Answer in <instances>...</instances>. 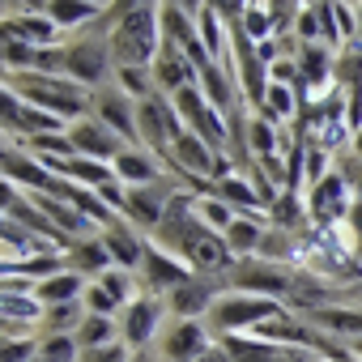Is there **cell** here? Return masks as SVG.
I'll return each instance as SVG.
<instances>
[{"label":"cell","mask_w":362,"mask_h":362,"mask_svg":"<svg viewBox=\"0 0 362 362\" xmlns=\"http://www.w3.org/2000/svg\"><path fill=\"white\" fill-rule=\"evenodd\" d=\"M149 239L162 252L179 256L192 273H205V277H218L235 260L230 247H226V239H222V230H214L209 222H201L192 192H175L170 197V205H166V214H162V222H158V230Z\"/></svg>","instance_id":"6da1fadb"},{"label":"cell","mask_w":362,"mask_h":362,"mask_svg":"<svg viewBox=\"0 0 362 362\" xmlns=\"http://www.w3.org/2000/svg\"><path fill=\"white\" fill-rule=\"evenodd\" d=\"M111 39V56L115 64H136L149 69L162 52V0H141L132 13H124L115 22Z\"/></svg>","instance_id":"7a4b0ae2"},{"label":"cell","mask_w":362,"mask_h":362,"mask_svg":"<svg viewBox=\"0 0 362 362\" xmlns=\"http://www.w3.org/2000/svg\"><path fill=\"white\" fill-rule=\"evenodd\" d=\"M286 307L281 298H264V294H247V290H226L218 294V303L209 307V332L218 337H235V332H256L269 320H277Z\"/></svg>","instance_id":"3957f363"},{"label":"cell","mask_w":362,"mask_h":362,"mask_svg":"<svg viewBox=\"0 0 362 362\" xmlns=\"http://www.w3.org/2000/svg\"><path fill=\"white\" fill-rule=\"evenodd\" d=\"M170 103H175V111H179V119H184L188 132H197L214 153H226V158H230V124H226V115L201 94V86H184L179 94H170Z\"/></svg>","instance_id":"277c9868"},{"label":"cell","mask_w":362,"mask_h":362,"mask_svg":"<svg viewBox=\"0 0 362 362\" xmlns=\"http://www.w3.org/2000/svg\"><path fill=\"white\" fill-rule=\"evenodd\" d=\"M136 132H141L145 153H153V158L166 162L170 149H175V141H179V132H184V119H179V111H175L170 98H162L153 90L149 98L136 103Z\"/></svg>","instance_id":"5b68a950"},{"label":"cell","mask_w":362,"mask_h":362,"mask_svg":"<svg viewBox=\"0 0 362 362\" xmlns=\"http://www.w3.org/2000/svg\"><path fill=\"white\" fill-rule=\"evenodd\" d=\"M107 69H115V56H111V39L103 35H81L77 43L64 47V77L94 90L107 81Z\"/></svg>","instance_id":"8992f818"},{"label":"cell","mask_w":362,"mask_h":362,"mask_svg":"<svg viewBox=\"0 0 362 362\" xmlns=\"http://www.w3.org/2000/svg\"><path fill=\"white\" fill-rule=\"evenodd\" d=\"M349 209H354V184L341 170H332V175L320 179V184H311V192H307V218H311V226L332 230V226L349 222Z\"/></svg>","instance_id":"52a82bcc"},{"label":"cell","mask_w":362,"mask_h":362,"mask_svg":"<svg viewBox=\"0 0 362 362\" xmlns=\"http://www.w3.org/2000/svg\"><path fill=\"white\" fill-rule=\"evenodd\" d=\"M162 315H166V303H162V294H136V298H128L124 303V311H119V341L128 345V349H149L153 345V332H158V324H162Z\"/></svg>","instance_id":"ba28073f"},{"label":"cell","mask_w":362,"mask_h":362,"mask_svg":"<svg viewBox=\"0 0 362 362\" xmlns=\"http://www.w3.org/2000/svg\"><path fill=\"white\" fill-rule=\"evenodd\" d=\"M64 136H69L73 153L94 158V162H115V158L128 149V141H124V136H115L98 115H81V119H73V124L64 128Z\"/></svg>","instance_id":"9c48e42d"},{"label":"cell","mask_w":362,"mask_h":362,"mask_svg":"<svg viewBox=\"0 0 362 362\" xmlns=\"http://www.w3.org/2000/svg\"><path fill=\"white\" fill-rule=\"evenodd\" d=\"M214 349V332L205 320H175L162 337V362H197Z\"/></svg>","instance_id":"30bf717a"},{"label":"cell","mask_w":362,"mask_h":362,"mask_svg":"<svg viewBox=\"0 0 362 362\" xmlns=\"http://www.w3.org/2000/svg\"><path fill=\"white\" fill-rule=\"evenodd\" d=\"M60 26L47 13H13L0 18V47H56Z\"/></svg>","instance_id":"8fae6325"},{"label":"cell","mask_w":362,"mask_h":362,"mask_svg":"<svg viewBox=\"0 0 362 362\" xmlns=\"http://www.w3.org/2000/svg\"><path fill=\"white\" fill-rule=\"evenodd\" d=\"M188 277H192V269L179 256L162 252L153 239L145 243V260H141V286H145V294H170V290L184 286Z\"/></svg>","instance_id":"7c38bea8"},{"label":"cell","mask_w":362,"mask_h":362,"mask_svg":"<svg viewBox=\"0 0 362 362\" xmlns=\"http://www.w3.org/2000/svg\"><path fill=\"white\" fill-rule=\"evenodd\" d=\"M218 294H222L218 277L192 273L179 290H170V294H166V311H175L179 320H201V315H209V307L218 303Z\"/></svg>","instance_id":"4fadbf2b"},{"label":"cell","mask_w":362,"mask_h":362,"mask_svg":"<svg viewBox=\"0 0 362 362\" xmlns=\"http://www.w3.org/2000/svg\"><path fill=\"white\" fill-rule=\"evenodd\" d=\"M170 197H175V192H170V188H162V179H158V184H145V188H128L119 218L153 235V230H158V222H162V214H166V205H170Z\"/></svg>","instance_id":"5bb4252c"},{"label":"cell","mask_w":362,"mask_h":362,"mask_svg":"<svg viewBox=\"0 0 362 362\" xmlns=\"http://www.w3.org/2000/svg\"><path fill=\"white\" fill-rule=\"evenodd\" d=\"M149 69H153L158 94H179L184 86H197V64L179 52L175 43H166V39H162V52H158V60H153Z\"/></svg>","instance_id":"9a60e30c"},{"label":"cell","mask_w":362,"mask_h":362,"mask_svg":"<svg viewBox=\"0 0 362 362\" xmlns=\"http://www.w3.org/2000/svg\"><path fill=\"white\" fill-rule=\"evenodd\" d=\"M94 103H98V107H94V115H98L115 136H124L128 145H132V141H141V132H136V103H132L124 90H103Z\"/></svg>","instance_id":"2e32d148"},{"label":"cell","mask_w":362,"mask_h":362,"mask_svg":"<svg viewBox=\"0 0 362 362\" xmlns=\"http://www.w3.org/2000/svg\"><path fill=\"white\" fill-rule=\"evenodd\" d=\"M64 269L69 273H94V277H103L107 269H111V252H107V243H103V235H90V239H73L69 247H64Z\"/></svg>","instance_id":"e0dca14e"},{"label":"cell","mask_w":362,"mask_h":362,"mask_svg":"<svg viewBox=\"0 0 362 362\" xmlns=\"http://www.w3.org/2000/svg\"><path fill=\"white\" fill-rule=\"evenodd\" d=\"M103 243H107L115 269H141V260H145V243H149V239H141L128 222H119V226H107V230H103Z\"/></svg>","instance_id":"ac0fdd59"},{"label":"cell","mask_w":362,"mask_h":362,"mask_svg":"<svg viewBox=\"0 0 362 362\" xmlns=\"http://www.w3.org/2000/svg\"><path fill=\"white\" fill-rule=\"evenodd\" d=\"M222 239H226V247H230L235 260H252V256H260V243H264V218L235 214V222L222 230Z\"/></svg>","instance_id":"d6986e66"},{"label":"cell","mask_w":362,"mask_h":362,"mask_svg":"<svg viewBox=\"0 0 362 362\" xmlns=\"http://www.w3.org/2000/svg\"><path fill=\"white\" fill-rule=\"evenodd\" d=\"M111 170H115V179H119L124 188H145V184H158V179H162L153 153H141V149H124L111 162Z\"/></svg>","instance_id":"ffe728a7"},{"label":"cell","mask_w":362,"mask_h":362,"mask_svg":"<svg viewBox=\"0 0 362 362\" xmlns=\"http://www.w3.org/2000/svg\"><path fill=\"white\" fill-rule=\"evenodd\" d=\"M86 277L81 273H69V269H60V273H52V277H43L39 286H35V298L43 303V307H60V303H81V294H86Z\"/></svg>","instance_id":"44dd1931"},{"label":"cell","mask_w":362,"mask_h":362,"mask_svg":"<svg viewBox=\"0 0 362 362\" xmlns=\"http://www.w3.org/2000/svg\"><path fill=\"white\" fill-rule=\"evenodd\" d=\"M43 13L60 30H77V26H94L103 18V5H98V0H47Z\"/></svg>","instance_id":"7402d4cb"},{"label":"cell","mask_w":362,"mask_h":362,"mask_svg":"<svg viewBox=\"0 0 362 362\" xmlns=\"http://www.w3.org/2000/svg\"><path fill=\"white\" fill-rule=\"evenodd\" d=\"M243 136H247V153H252V162H256V158H277L281 149H290V145L277 136V124H273L269 115H260V111L247 115V132H243Z\"/></svg>","instance_id":"603a6c76"},{"label":"cell","mask_w":362,"mask_h":362,"mask_svg":"<svg viewBox=\"0 0 362 362\" xmlns=\"http://www.w3.org/2000/svg\"><path fill=\"white\" fill-rule=\"evenodd\" d=\"M73 341H77L81 349H94V345H111V341H119V320H115V315H94V311H86V320L77 324Z\"/></svg>","instance_id":"cb8c5ba5"},{"label":"cell","mask_w":362,"mask_h":362,"mask_svg":"<svg viewBox=\"0 0 362 362\" xmlns=\"http://www.w3.org/2000/svg\"><path fill=\"white\" fill-rule=\"evenodd\" d=\"M115 81H119V90L132 103H141V98H149L158 90L153 86V69H136V64H115Z\"/></svg>","instance_id":"d4e9b609"},{"label":"cell","mask_w":362,"mask_h":362,"mask_svg":"<svg viewBox=\"0 0 362 362\" xmlns=\"http://www.w3.org/2000/svg\"><path fill=\"white\" fill-rule=\"evenodd\" d=\"M197 214H201V222H209L214 230H226V226L235 222V209H230L226 201H218V197H197Z\"/></svg>","instance_id":"484cf974"},{"label":"cell","mask_w":362,"mask_h":362,"mask_svg":"<svg viewBox=\"0 0 362 362\" xmlns=\"http://www.w3.org/2000/svg\"><path fill=\"white\" fill-rule=\"evenodd\" d=\"M243 30H247L256 43H264V39H273V30H277V18H273L264 5H252V9L243 13Z\"/></svg>","instance_id":"4316f807"},{"label":"cell","mask_w":362,"mask_h":362,"mask_svg":"<svg viewBox=\"0 0 362 362\" xmlns=\"http://www.w3.org/2000/svg\"><path fill=\"white\" fill-rule=\"evenodd\" d=\"M39 354V337H0V362H30Z\"/></svg>","instance_id":"83f0119b"},{"label":"cell","mask_w":362,"mask_h":362,"mask_svg":"<svg viewBox=\"0 0 362 362\" xmlns=\"http://www.w3.org/2000/svg\"><path fill=\"white\" fill-rule=\"evenodd\" d=\"M94 281H98V286L119 303V307H124L128 298H136V294H132V281H128V269H115V264H111V269H107L103 277H94Z\"/></svg>","instance_id":"f1b7e54d"},{"label":"cell","mask_w":362,"mask_h":362,"mask_svg":"<svg viewBox=\"0 0 362 362\" xmlns=\"http://www.w3.org/2000/svg\"><path fill=\"white\" fill-rule=\"evenodd\" d=\"M81 307H86V311H94V315H115V320H119V311H124V307H119V303H115V298L98 286V281H90V286H86Z\"/></svg>","instance_id":"f546056e"},{"label":"cell","mask_w":362,"mask_h":362,"mask_svg":"<svg viewBox=\"0 0 362 362\" xmlns=\"http://www.w3.org/2000/svg\"><path fill=\"white\" fill-rule=\"evenodd\" d=\"M294 30H298V43H324V26H320L315 5H307V9L294 13Z\"/></svg>","instance_id":"4dcf8cb0"},{"label":"cell","mask_w":362,"mask_h":362,"mask_svg":"<svg viewBox=\"0 0 362 362\" xmlns=\"http://www.w3.org/2000/svg\"><path fill=\"white\" fill-rule=\"evenodd\" d=\"M77 362H132V349L124 341H111V345H94V349H81Z\"/></svg>","instance_id":"1f68e13d"},{"label":"cell","mask_w":362,"mask_h":362,"mask_svg":"<svg viewBox=\"0 0 362 362\" xmlns=\"http://www.w3.org/2000/svg\"><path fill=\"white\" fill-rule=\"evenodd\" d=\"M205 5H209L226 26H239V22H243V13L252 9V0H205Z\"/></svg>","instance_id":"d6a6232c"},{"label":"cell","mask_w":362,"mask_h":362,"mask_svg":"<svg viewBox=\"0 0 362 362\" xmlns=\"http://www.w3.org/2000/svg\"><path fill=\"white\" fill-rule=\"evenodd\" d=\"M269 81L298 90V60H273V64H269Z\"/></svg>","instance_id":"836d02e7"},{"label":"cell","mask_w":362,"mask_h":362,"mask_svg":"<svg viewBox=\"0 0 362 362\" xmlns=\"http://www.w3.org/2000/svg\"><path fill=\"white\" fill-rule=\"evenodd\" d=\"M166 5H170V9H179V13H188L192 22L205 13V0H166Z\"/></svg>","instance_id":"e575fe53"},{"label":"cell","mask_w":362,"mask_h":362,"mask_svg":"<svg viewBox=\"0 0 362 362\" xmlns=\"http://www.w3.org/2000/svg\"><path fill=\"white\" fill-rule=\"evenodd\" d=\"M349 235L362 239V192L354 197V209H349Z\"/></svg>","instance_id":"d590c367"},{"label":"cell","mask_w":362,"mask_h":362,"mask_svg":"<svg viewBox=\"0 0 362 362\" xmlns=\"http://www.w3.org/2000/svg\"><path fill=\"white\" fill-rule=\"evenodd\" d=\"M197 362H235V358H230V354H226L222 345H214V349H209L205 358H197Z\"/></svg>","instance_id":"8d00e7d4"},{"label":"cell","mask_w":362,"mask_h":362,"mask_svg":"<svg viewBox=\"0 0 362 362\" xmlns=\"http://www.w3.org/2000/svg\"><path fill=\"white\" fill-rule=\"evenodd\" d=\"M132 362H162L153 349H132Z\"/></svg>","instance_id":"74e56055"},{"label":"cell","mask_w":362,"mask_h":362,"mask_svg":"<svg viewBox=\"0 0 362 362\" xmlns=\"http://www.w3.org/2000/svg\"><path fill=\"white\" fill-rule=\"evenodd\" d=\"M349 149H354V158H358V162H362V128H358V132H354V141H349Z\"/></svg>","instance_id":"f35d334b"},{"label":"cell","mask_w":362,"mask_h":362,"mask_svg":"<svg viewBox=\"0 0 362 362\" xmlns=\"http://www.w3.org/2000/svg\"><path fill=\"white\" fill-rule=\"evenodd\" d=\"M341 341H345V345H349V349H354V354L362 358V337H341Z\"/></svg>","instance_id":"ab89813d"},{"label":"cell","mask_w":362,"mask_h":362,"mask_svg":"<svg viewBox=\"0 0 362 362\" xmlns=\"http://www.w3.org/2000/svg\"><path fill=\"white\" fill-rule=\"evenodd\" d=\"M26 9H30V13H43V9H47V0H26Z\"/></svg>","instance_id":"60d3db41"}]
</instances>
